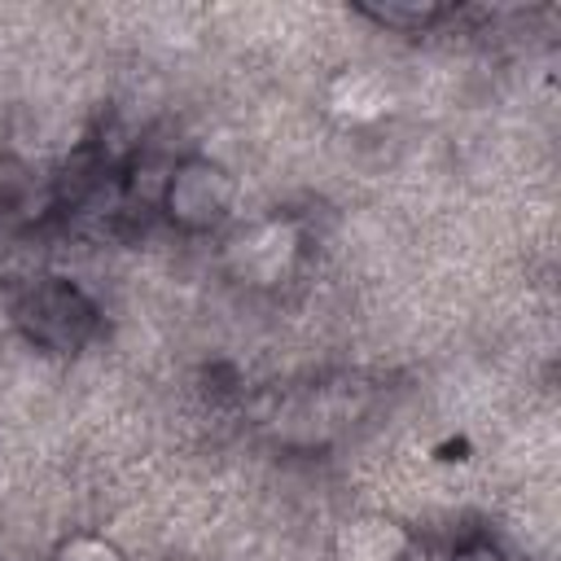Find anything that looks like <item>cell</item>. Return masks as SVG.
<instances>
[{"mask_svg":"<svg viewBox=\"0 0 561 561\" xmlns=\"http://www.w3.org/2000/svg\"><path fill=\"white\" fill-rule=\"evenodd\" d=\"M228 197H232V184L224 180L219 167H210V162H188V167L175 175V184H171V215H175L180 224H188V228H206V224H215V219L224 215Z\"/></svg>","mask_w":561,"mask_h":561,"instance_id":"2","label":"cell"},{"mask_svg":"<svg viewBox=\"0 0 561 561\" xmlns=\"http://www.w3.org/2000/svg\"><path fill=\"white\" fill-rule=\"evenodd\" d=\"M399 548H403L399 526H390L381 517H364V522H351L342 530V557L346 561H390Z\"/></svg>","mask_w":561,"mask_h":561,"instance_id":"3","label":"cell"},{"mask_svg":"<svg viewBox=\"0 0 561 561\" xmlns=\"http://www.w3.org/2000/svg\"><path fill=\"white\" fill-rule=\"evenodd\" d=\"M294 254H298V237H294L289 224H263V228L237 237L232 250H228L232 272H237L241 280H250V285H272V280H280V272L294 263Z\"/></svg>","mask_w":561,"mask_h":561,"instance_id":"1","label":"cell"},{"mask_svg":"<svg viewBox=\"0 0 561 561\" xmlns=\"http://www.w3.org/2000/svg\"><path fill=\"white\" fill-rule=\"evenodd\" d=\"M57 561H123V557L110 543H101V539H70L57 552Z\"/></svg>","mask_w":561,"mask_h":561,"instance_id":"5","label":"cell"},{"mask_svg":"<svg viewBox=\"0 0 561 561\" xmlns=\"http://www.w3.org/2000/svg\"><path fill=\"white\" fill-rule=\"evenodd\" d=\"M333 105H337L342 114H351V118H373V114H381V110L390 105V92H386L381 79H373L368 70H351V75L337 79Z\"/></svg>","mask_w":561,"mask_h":561,"instance_id":"4","label":"cell"}]
</instances>
